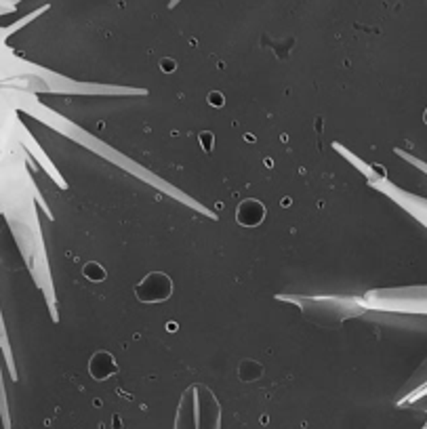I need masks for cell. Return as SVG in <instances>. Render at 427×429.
Instances as JSON below:
<instances>
[{"mask_svg": "<svg viewBox=\"0 0 427 429\" xmlns=\"http://www.w3.org/2000/svg\"><path fill=\"white\" fill-rule=\"evenodd\" d=\"M173 292V282L167 274H149L143 278V282L135 288L137 299L143 303H162L171 297Z\"/></svg>", "mask_w": 427, "mask_h": 429, "instance_id": "cell-1", "label": "cell"}, {"mask_svg": "<svg viewBox=\"0 0 427 429\" xmlns=\"http://www.w3.org/2000/svg\"><path fill=\"white\" fill-rule=\"evenodd\" d=\"M265 219V206L259 200H242L236 208V221L244 228H255Z\"/></svg>", "mask_w": 427, "mask_h": 429, "instance_id": "cell-2", "label": "cell"}, {"mask_svg": "<svg viewBox=\"0 0 427 429\" xmlns=\"http://www.w3.org/2000/svg\"><path fill=\"white\" fill-rule=\"evenodd\" d=\"M116 371H118L116 360L107 351H97L95 356L91 358V362H89V373L95 377L97 381L110 379L112 375H116Z\"/></svg>", "mask_w": 427, "mask_h": 429, "instance_id": "cell-3", "label": "cell"}, {"mask_svg": "<svg viewBox=\"0 0 427 429\" xmlns=\"http://www.w3.org/2000/svg\"><path fill=\"white\" fill-rule=\"evenodd\" d=\"M261 373H263V366H261L259 362H255V360H242V364L238 366V377L244 383H251L255 381V379H259Z\"/></svg>", "mask_w": 427, "mask_h": 429, "instance_id": "cell-4", "label": "cell"}, {"mask_svg": "<svg viewBox=\"0 0 427 429\" xmlns=\"http://www.w3.org/2000/svg\"><path fill=\"white\" fill-rule=\"evenodd\" d=\"M83 274L87 276V280L91 282H103L105 280V270L99 265V263H87L83 268Z\"/></svg>", "mask_w": 427, "mask_h": 429, "instance_id": "cell-5", "label": "cell"}, {"mask_svg": "<svg viewBox=\"0 0 427 429\" xmlns=\"http://www.w3.org/2000/svg\"><path fill=\"white\" fill-rule=\"evenodd\" d=\"M200 143H202V147L206 152H211L213 149V135L211 133H200Z\"/></svg>", "mask_w": 427, "mask_h": 429, "instance_id": "cell-6", "label": "cell"}, {"mask_svg": "<svg viewBox=\"0 0 427 429\" xmlns=\"http://www.w3.org/2000/svg\"><path fill=\"white\" fill-rule=\"evenodd\" d=\"M162 70H164V72H173V70H175V61H173V59H164V61H162Z\"/></svg>", "mask_w": 427, "mask_h": 429, "instance_id": "cell-7", "label": "cell"}, {"mask_svg": "<svg viewBox=\"0 0 427 429\" xmlns=\"http://www.w3.org/2000/svg\"><path fill=\"white\" fill-rule=\"evenodd\" d=\"M213 105H223V95H219V93H211V99H209Z\"/></svg>", "mask_w": 427, "mask_h": 429, "instance_id": "cell-8", "label": "cell"}, {"mask_svg": "<svg viewBox=\"0 0 427 429\" xmlns=\"http://www.w3.org/2000/svg\"><path fill=\"white\" fill-rule=\"evenodd\" d=\"M426 122H427V110H426Z\"/></svg>", "mask_w": 427, "mask_h": 429, "instance_id": "cell-9", "label": "cell"}]
</instances>
